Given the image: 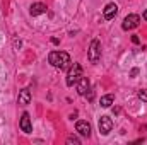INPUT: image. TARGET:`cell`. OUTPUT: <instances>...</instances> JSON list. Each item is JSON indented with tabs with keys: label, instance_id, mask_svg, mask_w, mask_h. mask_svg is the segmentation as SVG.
Listing matches in <instances>:
<instances>
[{
	"label": "cell",
	"instance_id": "cell-2",
	"mask_svg": "<svg viewBox=\"0 0 147 145\" xmlns=\"http://www.w3.org/2000/svg\"><path fill=\"white\" fill-rule=\"evenodd\" d=\"M87 58H89L91 63H98L101 60V43H99V39L91 41L89 50H87Z\"/></svg>",
	"mask_w": 147,
	"mask_h": 145
},
{
	"label": "cell",
	"instance_id": "cell-18",
	"mask_svg": "<svg viewBox=\"0 0 147 145\" xmlns=\"http://www.w3.org/2000/svg\"><path fill=\"white\" fill-rule=\"evenodd\" d=\"M144 19H146V21H147V10H146V12H144Z\"/></svg>",
	"mask_w": 147,
	"mask_h": 145
},
{
	"label": "cell",
	"instance_id": "cell-4",
	"mask_svg": "<svg viewBox=\"0 0 147 145\" xmlns=\"http://www.w3.org/2000/svg\"><path fill=\"white\" fill-rule=\"evenodd\" d=\"M139 24H140V17H139L137 14H128V15L123 19V24H121V28H123L125 31H130V29H135V28H139Z\"/></svg>",
	"mask_w": 147,
	"mask_h": 145
},
{
	"label": "cell",
	"instance_id": "cell-1",
	"mask_svg": "<svg viewBox=\"0 0 147 145\" xmlns=\"http://www.w3.org/2000/svg\"><path fill=\"white\" fill-rule=\"evenodd\" d=\"M48 62H50L55 68H58V70H65V68H69V67L72 65L70 55H69L67 51H51V53L48 55Z\"/></svg>",
	"mask_w": 147,
	"mask_h": 145
},
{
	"label": "cell",
	"instance_id": "cell-3",
	"mask_svg": "<svg viewBox=\"0 0 147 145\" xmlns=\"http://www.w3.org/2000/svg\"><path fill=\"white\" fill-rule=\"evenodd\" d=\"M82 77V67L79 63H72L69 67V72H67V85L72 87L79 82V79Z\"/></svg>",
	"mask_w": 147,
	"mask_h": 145
},
{
	"label": "cell",
	"instance_id": "cell-17",
	"mask_svg": "<svg viewBox=\"0 0 147 145\" xmlns=\"http://www.w3.org/2000/svg\"><path fill=\"white\" fill-rule=\"evenodd\" d=\"M51 43H53V44H58V43H60V41H58V39H57V38H51Z\"/></svg>",
	"mask_w": 147,
	"mask_h": 145
},
{
	"label": "cell",
	"instance_id": "cell-11",
	"mask_svg": "<svg viewBox=\"0 0 147 145\" xmlns=\"http://www.w3.org/2000/svg\"><path fill=\"white\" fill-rule=\"evenodd\" d=\"M48 9H46V5L45 3H41V2H38V3H33L31 5V9H29V14L33 15V17H36V15H41V14H45Z\"/></svg>",
	"mask_w": 147,
	"mask_h": 145
},
{
	"label": "cell",
	"instance_id": "cell-5",
	"mask_svg": "<svg viewBox=\"0 0 147 145\" xmlns=\"http://www.w3.org/2000/svg\"><path fill=\"white\" fill-rule=\"evenodd\" d=\"M98 126H99V133L101 135H108L111 130H113V121H111L110 116H101Z\"/></svg>",
	"mask_w": 147,
	"mask_h": 145
},
{
	"label": "cell",
	"instance_id": "cell-15",
	"mask_svg": "<svg viewBox=\"0 0 147 145\" xmlns=\"http://www.w3.org/2000/svg\"><path fill=\"white\" fill-rule=\"evenodd\" d=\"M139 75V68H132L130 70V77H137Z\"/></svg>",
	"mask_w": 147,
	"mask_h": 145
},
{
	"label": "cell",
	"instance_id": "cell-13",
	"mask_svg": "<svg viewBox=\"0 0 147 145\" xmlns=\"http://www.w3.org/2000/svg\"><path fill=\"white\" fill-rule=\"evenodd\" d=\"M137 96H139V99H142L144 103H147V89H140L137 92Z\"/></svg>",
	"mask_w": 147,
	"mask_h": 145
},
{
	"label": "cell",
	"instance_id": "cell-10",
	"mask_svg": "<svg viewBox=\"0 0 147 145\" xmlns=\"http://www.w3.org/2000/svg\"><path fill=\"white\" fill-rule=\"evenodd\" d=\"M75 130L82 135V137H89L91 135V125L86 121V119H80L75 123Z\"/></svg>",
	"mask_w": 147,
	"mask_h": 145
},
{
	"label": "cell",
	"instance_id": "cell-8",
	"mask_svg": "<svg viewBox=\"0 0 147 145\" xmlns=\"http://www.w3.org/2000/svg\"><path fill=\"white\" fill-rule=\"evenodd\" d=\"M31 103V91L26 87V89H21L19 91V96H17V104L19 106H28Z\"/></svg>",
	"mask_w": 147,
	"mask_h": 145
},
{
	"label": "cell",
	"instance_id": "cell-14",
	"mask_svg": "<svg viewBox=\"0 0 147 145\" xmlns=\"http://www.w3.org/2000/svg\"><path fill=\"white\" fill-rule=\"evenodd\" d=\"M67 144H75V145H80V140H79L77 137H74V135H70V137L67 138Z\"/></svg>",
	"mask_w": 147,
	"mask_h": 145
},
{
	"label": "cell",
	"instance_id": "cell-9",
	"mask_svg": "<svg viewBox=\"0 0 147 145\" xmlns=\"http://www.w3.org/2000/svg\"><path fill=\"white\" fill-rule=\"evenodd\" d=\"M116 14H118V5L116 3H108L106 7H105V10H103V15H105V19L106 21H111V19H115L116 17Z\"/></svg>",
	"mask_w": 147,
	"mask_h": 145
},
{
	"label": "cell",
	"instance_id": "cell-6",
	"mask_svg": "<svg viewBox=\"0 0 147 145\" xmlns=\"http://www.w3.org/2000/svg\"><path fill=\"white\" fill-rule=\"evenodd\" d=\"M75 85H77V92H79V96H87V92L91 91V82H89L87 77H80L79 82H77Z\"/></svg>",
	"mask_w": 147,
	"mask_h": 145
},
{
	"label": "cell",
	"instance_id": "cell-12",
	"mask_svg": "<svg viewBox=\"0 0 147 145\" xmlns=\"http://www.w3.org/2000/svg\"><path fill=\"white\" fill-rule=\"evenodd\" d=\"M113 101H115V96H113V94H106V96H103V97H101L99 104H101L103 108H110L111 104H113Z\"/></svg>",
	"mask_w": 147,
	"mask_h": 145
},
{
	"label": "cell",
	"instance_id": "cell-16",
	"mask_svg": "<svg viewBox=\"0 0 147 145\" xmlns=\"http://www.w3.org/2000/svg\"><path fill=\"white\" fill-rule=\"evenodd\" d=\"M132 43H134V44H139V43H140L139 36H132Z\"/></svg>",
	"mask_w": 147,
	"mask_h": 145
},
{
	"label": "cell",
	"instance_id": "cell-7",
	"mask_svg": "<svg viewBox=\"0 0 147 145\" xmlns=\"http://www.w3.org/2000/svg\"><path fill=\"white\" fill-rule=\"evenodd\" d=\"M19 126L24 133H31L33 132V123H31V116L29 113H22L21 119H19Z\"/></svg>",
	"mask_w": 147,
	"mask_h": 145
}]
</instances>
